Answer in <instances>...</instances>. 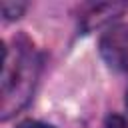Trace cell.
<instances>
[{"instance_id": "6da1fadb", "label": "cell", "mask_w": 128, "mask_h": 128, "mask_svg": "<svg viewBox=\"0 0 128 128\" xmlns=\"http://www.w3.org/2000/svg\"><path fill=\"white\" fill-rule=\"evenodd\" d=\"M100 56L112 70L128 68V24H112L100 36Z\"/></svg>"}, {"instance_id": "8992f818", "label": "cell", "mask_w": 128, "mask_h": 128, "mask_svg": "<svg viewBox=\"0 0 128 128\" xmlns=\"http://www.w3.org/2000/svg\"><path fill=\"white\" fill-rule=\"evenodd\" d=\"M124 102H126V108H128V90H126V100Z\"/></svg>"}, {"instance_id": "7a4b0ae2", "label": "cell", "mask_w": 128, "mask_h": 128, "mask_svg": "<svg viewBox=\"0 0 128 128\" xmlns=\"http://www.w3.org/2000/svg\"><path fill=\"white\" fill-rule=\"evenodd\" d=\"M124 4H116V2H102V4H94L88 12H86V28H94V26H102V24H110L116 16H120L124 12Z\"/></svg>"}, {"instance_id": "3957f363", "label": "cell", "mask_w": 128, "mask_h": 128, "mask_svg": "<svg viewBox=\"0 0 128 128\" xmlns=\"http://www.w3.org/2000/svg\"><path fill=\"white\" fill-rule=\"evenodd\" d=\"M26 10L24 2H2L0 4V12L4 16V20H18Z\"/></svg>"}, {"instance_id": "277c9868", "label": "cell", "mask_w": 128, "mask_h": 128, "mask_svg": "<svg viewBox=\"0 0 128 128\" xmlns=\"http://www.w3.org/2000/svg\"><path fill=\"white\" fill-rule=\"evenodd\" d=\"M104 128H128V120L122 114H108L104 118Z\"/></svg>"}, {"instance_id": "5b68a950", "label": "cell", "mask_w": 128, "mask_h": 128, "mask_svg": "<svg viewBox=\"0 0 128 128\" xmlns=\"http://www.w3.org/2000/svg\"><path fill=\"white\" fill-rule=\"evenodd\" d=\"M18 128H54L48 122H40V120H24L18 124Z\"/></svg>"}]
</instances>
